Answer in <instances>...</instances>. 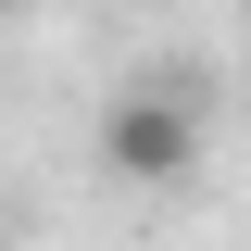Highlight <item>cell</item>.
Wrapping results in <instances>:
<instances>
[{
    "instance_id": "1",
    "label": "cell",
    "mask_w": 251,
    "mask_h": 251,
    "mask_svg": "<svg viewBox=\"0 0 251 251\" xmlns=\"http://www.w3.org/2000/svg\"><path fill=\"white\" fill-rule=\"evenodd\" d=\"M100 163L138 176V188L188 176V163H201V113H188V88H126L113 113H100Z\"/></svg>"
}]
</instances>
